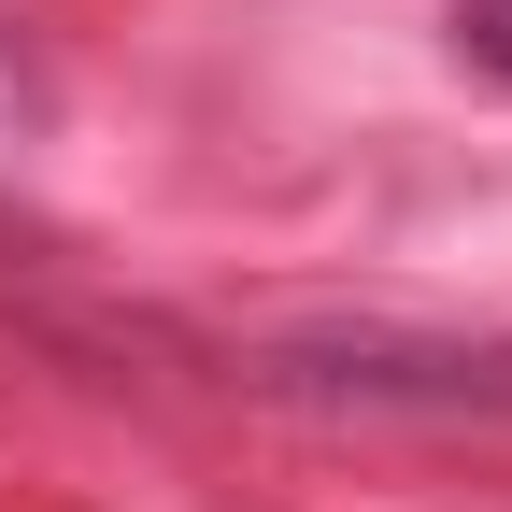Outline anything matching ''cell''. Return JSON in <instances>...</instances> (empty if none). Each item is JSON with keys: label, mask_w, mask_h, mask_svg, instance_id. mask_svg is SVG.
<instances>
[{"label": "cell", "mask_w": 512, "mask_h": 512, "mask_svg": "<svg viewBox=\"0 0 512 512\" xmlns=\"http://www.w3.org/2000/svg\"><path fill=\"white\" fill-rule=\"evenodd\" d=\"M456 57L512 86V0H456Z\"/></svg>", "instance_id": "cell-2"}, {"label": "cell", "mask_w": 512, "mask_h": 512, "mask_svg": "<svg viewBox=\"0 0 512 512\" xmlns=\"http://www.w3.org/2000/svg\"><path fill=\"white\" fill-rule=\"evenodd\" d=\"M271 384L356 399V413H512V356H470V342H285Z\"/></svg>", "instance_id": "cell-1"}]
</instances>
